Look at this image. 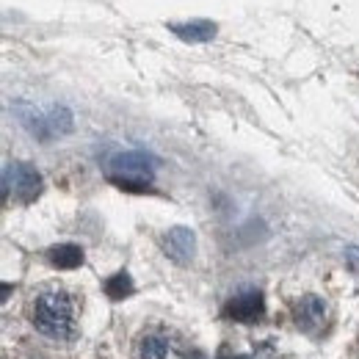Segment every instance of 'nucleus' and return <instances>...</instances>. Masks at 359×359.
Returning <instances> with one entry per match:
<instances>
[{
	"label": "nucleus",
	"mask_w": 359,
	"mask_h": 359,
	"mask_svg": "<svg viewBox=\"0 0 359 359\" xmlns=\"http://www.w3.org/2000/svg\"><path fill=\"white\" fill-rule=\"evenodd\" d=\"M34 326L50 340H72L78 329V304L64 290H45L34 299Z\"/></svg>",
	"instance_id": "obj_1"
},
{
	"label": "nucleus",
	"mask_w": 359,
	"mask_h": 359,
	"mask_svg": "<svg viewBox=\"0 0 359 359\" xmlns=\"http://www.w3.org/2000/svg\"><path fill=\"white\" fill-rule=\"evenodd\" d=\"M105 175L114 185H119L125 191L144 194L155 177V158L147 152H119L108 161Z\"/></svg>",
	"instance_id": "obj_2"
},
{
	"label": "nucleus",
	"mask_w": 359,
	"mask_h": 359,
	"mask_svg": "<svg viewBox=\"0 0 359 359\" xmlns=\"http://www.w3.org/2000/svg\"><path fill=\"white\" fill-rule=\"evenodd\" d=\"M42 194V175L31 163H8L3 169V199L14 196L22 205H31Z\"/></svg>",
	"instance_id": "obj_3"
},
{
	"label": "nucleus",
	"mask_w": 359,
	"mask_h": 359,
	"mask_svg": "<svg viewBox=\"0 0 359 359\" xmlns=\"http://www.w3.org/2000/svg\"><path fill=\"white\" fill-rule=\"evenodd\" d=\"M161 249L169 260H175L177 266H188L194 260L196 252V235L188 226H172L169 232H163L161 238Z\"/></svg>",
	"instance_id": "obj_4"
},
{
	"label": "nucleus",
	"mask_w": 359,
	"mask_h": 359,
	"mask_svg": "<svg viewBox=\"0 0 359 359\" xmlns=\"http://www.w3.org/2000/svg\"><path fill=\"white\" fill-rule=\"evenodd\" d=\"M135 354L138 359H180V343L175 334L155 329V332L141 334Z\"/></svg>",
	"instance_id": "obj_5"
},
{
	"label": "nucleus",
	"mask_w": 359,
	"mask_h": 359,
	"mask_svg": "<svg viewBox=\"0 0 359 359\" xmlns=\"http://www.w3.org/2000/svg\"><path fill=\"white\" fill-rule=\"evenodd\" d=\"M224 315L238 320V323H257L263 315H266V302H263V293L257 290H243L238 296H232L226 302Z\"/></svg>",
	"instance_id": "obj_6"
},
{
	"label": "nucleus",
	"mask_w": 359,
	"mask_h": 359,
	"mask_svg": "<svg viewBox=\"0 0 359 359\" xmlns=\"http://www.w3.org/2000/svg\"><path fill=\"white\" fill-rule=\"evenodd\" d=\"M293 323L307 332V334H318L326 326V304L318 296H302L293 304Z\"/></svg>",
	"instance_id": "obj_7"
},
{
	"label": "nucleus",
	"mask_w": 359,
	"mask_h": 359,
	"mask_svg": "<svg viewBox=\"0 0 359 359\" xmlns=\"http://www.w3.org/2000/svg\"><path fill=\"white\" fill-rule=\"evenodd\" d=\"M169 31L182 42H210L216 36V22L210 20H194V22H172Z\"/></svg>",
	"instance_id": "obj_8"
},
{
	"label": "nucleus",
	"mask_w": 359,
	"mask_h": 359,
	"mask_svg": "<svg viewBox=\"0 0 359 359\" xmlns=\"http://www.w3.org/2000/svg\"><path fill=\"white\" fill-rule=\"evenodd\" d=\"M47 260H50V266H55V269H78L81 263H83V249L81 246H75V243H61V246H53L50 252H47Z\"/></svg>",
	"instance_id": "obj_9"
},
{
	"label": "nucleus",
	"mask_w": 359,
	"mask_h": 359,
	"mask_svg": "<svg viewBox=\"0 0 359 359\" xmlns=\"http://www.w3.org/2000/svg\"><path fill=\"white\" fill-rule=\"evenodd\" d=\"M130 293H133V279H130L125 271H119V273H114L111 279H105V296H108V299L122 302V299H128Z\"/></svg>",
	"instance_id": "obj_10"
},
{
	"label": "nucleus",
	"mask_w": 359,
	"mask_h": 359,
	"mask_svg": "<svg viewBox=\"0 0 359 359\" xmlns=\"http://www.w3.org/2000/svg\"><path fill=\"white\" fill-rule=\"evenodd\" d=\"M346 263L351 266V271L359 273V246H348V249H346Z\"/></svg>",
	"instance_id": "obj_11"
},
{
	"label": "nucleus",
	"mask_w": 359,
	"mask_h": 359,
	"mask_svg": "<svg viewBox=\"0 0 359 359\" xmlns=\"http://www.w3.org/2000/svg\"><path fill=\"white\" fill-rule=\"evenodd\" d=\"M216 359H252V357H246V354H235L229 346H222L219 354H216Z\"/></svg>",
	"instance_id": "obj_12"
},
{
	"label": "nucleus",
	"mask_w": 359,
	"mask_h": 359,
	"mask_svg": "<svg viewBox=\"0 0 359 359\" xmlns=\"http://www.w3.org/2000/svg\"><path fill=\"white\" fill-rule=\"evenodd\" d=\"M271 354H273V351H271V348H269V343H266V346L260 348V354L255 351V357H252V359H271Z\"/></svg>",
	"instance_id": "obj_13"
},
{
	"label": "nucleus",
	"mask_w": 359,
	"mask_h": 359,
	"mask_svg": "<svg viewBox=\"0 0 359 359\" xmlns=\"http://www.w3.org/2000/svg\"><path fill=\"white\" fill-rule=\"evenodd\" d=\"M182 359H208V357H205L202 351H196V348H194V351H188V354H182Z\"/></svg>",
	"instance_id": "obj_14"
}]
</instances>
